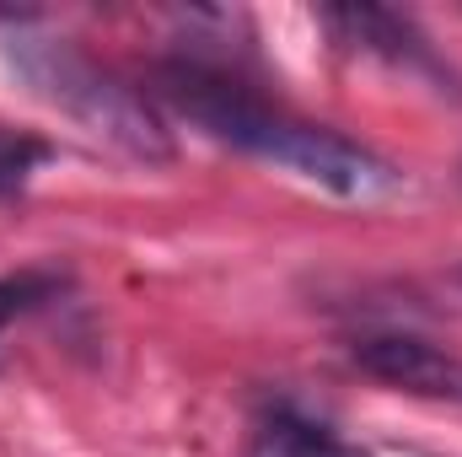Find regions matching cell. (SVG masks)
Wrapping results in <instances>:
<instances>
[{"label":"cell","mask_w":462,"mask_h":457,"mask_svg":"<svg viewBox=\"0 0 462 457\" xmlns=\"http://www.w3.org/2000/svg\"><path fill=\"white\" fill-rule=\"evenodd\" d=\"M162 98L178 108L183 118H194L205 135L226 140L236 151H253L263 162H280L285 173L339 194V200H382L393 194L403 178L393 162H382L376 151L355 145L334 129H318V124H301V118L274 114L269 103L247 98L236 81L216 76V70H199V65H162L156 76Z\"/></svg>","instance_id":"obj_1"},{"label":"cell","mask_w":462,"mask_h":457,"mask_svg":"<svg viewBox=\"0 0 462 457\" xmlns=\"http://www.w3.org/2000/svg\"><path fill=\"white\" fill-rule=\"evenodd\" d=\"M11 60L22 65V76L70 118H81L97 140H108L118 151L140 156V162H167L172 156V140H167V124L156 118V108L129 92L124 81H114L108 70H97L92 60H81L76 49L65 43H38V38H16Z\"/></svg>","instance_id":"obj_2"},{"label":"cell","mask_w":462,"mask_h":457,"mask_svg":"<svg viewBox=\"0 0 462 457\" xmlns=\"http://www.w3.org/2000/svg\"><path fill=\"white\" fill-rule=\"evenodd\" d=\"M355 366L371 371L376 382L420 398H447L462 404V355H447L441 344L414 340V334H371L355 344Z\"/></svg>","instance_id":"obj_3"},{"label":"cell","mask_w":462,"mask_h":457,"mask_svg":"<svg viewBox=\"0 0 462 457\" xmlns=\"http://www.w3.org/2000/svg\"><path fill=\"white\" fill-rule=\"evenodd\" d=\"M323 22L339 33V43H355V49L382 54V60L409 65V70H436L425 38H420L414 22H403L398 11H382V5H328Z\"/></svg>","instance_id":"obj_4"},{"label":"cell","mask_w":462,"mask_h":457,"mask_svg":"<svg viewBox=\"0 0 462 457\" xmlns=\"http://www.w3.org/2000/svg\"><path fill=\"white\" fill-rule=\"evenodd\" d=\"M247 457H355V452L339 447L328 431L307 425V420H269V425L253 436Z\"/></svg>","instance_id":"obj_5"},{"label":"cell","mask_w":462,"mask_h":457,"mask_svg":"<svg viewBox=\"0 0 462 457\" xmlns=\"http://www.w3.org/2000/svg\"><path fill=\"white\" fill-rule=\"evenodd\" d=\"M60 291V280L54 275H43V269H22V275H0V334L22 318V312H32L38 302H49Z\"/></svg>","instance_id":"obj_6"},{"label":"cell","mask_w":462,"mask_h":457,"mask_svg":"<svg viewBox=\"0 0 462 457\" xmlns=\"http://www.w3.org/2000/svg\"><path fill=\"white\" fill-rule=\"evenodd\" d=\"M49 156V145L43 140H27V135H11V129H0V200L5 194H16L27 178H32V167Z\"/></svg>","instance_id":"obj_7"}]
</instances>
